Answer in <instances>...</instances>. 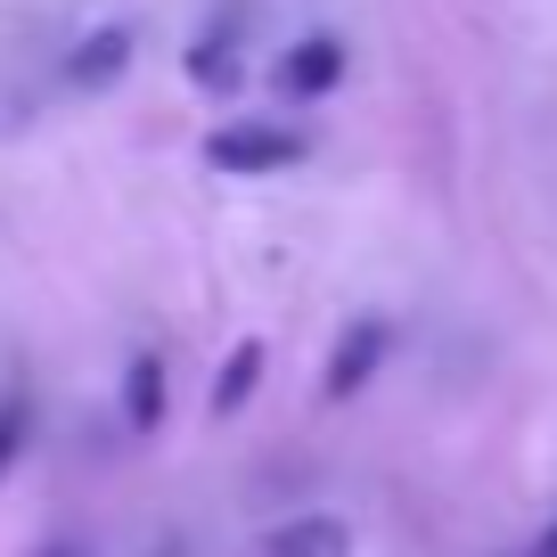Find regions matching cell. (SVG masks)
I'll use <instances>...</instances> for the list:
<instances>
[{"mask_svg": "<svg viewBox=\"0 0 557 557\" xmlns=\"http://www.w3.org/2000/svg\"><path fill=\"white\" fill-rule=\"evenodd\" d=\"M385 345H394V329H385V320H352V329L336 336V352H329V377H320V394H329V401H352L369 377H377Z\"/></svg>", "mask_w": 557, "mask_h": 557, "instance_id": "7a4b0ae2", "label": "cell"}, {"mask_svg": "<svg viewBox=\"0 0 557 557\" xmlns=\"http://www.w3.org/2000/svg\"><path fill=\"white\" fill-rule=\"evenodd\" d=\"M25 426H34V410H25V394H0V475L17 468V451H25Z\"/></svg>", "mask_w": 557, "mask_h": 557, "instance_id": "ba28073f", "label": "cell"}, {"mask_svg": "<svg viewBox=\"0 0 557 557\" xmlns=\"http://www.w3.org/2000/svg\"><path fill=\"white\" fill-rule=\"evenodd\" d=\"M255 385H262V336H238V345H230V361L213 369V418H238L246 401H255Z\"/></svg>", "mask_w": 557, "mask_h": 557, "instance_id": "5b68a950", "label": "cell"}, {"mask_svg": "<svg viewBox=\"0 0 557 557\" xmlns=\"http://www.w3.org/2000/svg\"><path fill=\"white\" fill-rule=\"evenodd\" d=\"M296 157H304V139L278 132V123H230V132L206 139V164H222V173H287Z\"/></svg>", "mask_w": 557, "mask_h": 557, "instance_id": "6da1fadb", "label": "cell"}, {"mask_svg": "<svg viewBox=\"0 0 557 557\" xmlns=\"http://www.w3.org/2000/svg\"><path fill=\"white\" fill-rule=\"evenodd\" d=\"M255 557H352V524L345 517H287L278 533H262Z\"/></svg>", "mask_w": 557, "mask_h": 557, "instance_id": "277c9868", "label": "cell"}, {"mask_svg": "<svg viewBox=\"0 0 557 557\" xmlns=\"http://www.w3.org/2000/svg\"><path fill=\"white\" fill-rule=\"evenodd\" d=\"M123 66H132V34H90L83 41V58H74V83H90V90H99V83H115V74Z\"/></svg>", "mask_w": 557, "mask_h": 557, "instance_id": "52a82bcc", "label": "cell"}, {"mask_svg": "<svg viewBox=\"0 0 557 557\" xmlns=\"http://www.w3.org/2000/svg\"><path fill=\"white\" fill-rule=\"evenodd\" d=\"M34 557H90V549H83V541H41Z\"/></svg>", "mask_w": 557, "mask_h": 557, "instance_id": "30bf717a", "label": "cell"}, {"mask_svg": "<svg viewBox=\"0 0 557 557\" xmlns=\"http://www.w3.org/2000/svg\"><path fill=\"white\" fill-rule=\"evenodd\" d=\"M533 557H557V517L541 524V541H533Z\"/></svg>", "mask_w": 557, "mask_h": 557, "instance_id": "8fae6325", "label": "cell"}, {"mask_svg": "<svg viewBox=\"0 0 557 557\" xmlns=\"http://www.w3.org/2000/svg\"><path fill=\"white\" fill-rule=\"evenodd\" d=\"M123 426H132V435H157L164 426V361L157 352H139V361L123 369Z\"/></svg>", "mask_w": 557, "mask_h": 557, "instance_id": "8992f818", "label": "cell"}, {"mask_svg": "<svg viewBox=\"0 0 557 557\" xmlns=\"http://www.w3.org/2000/svg\"><path fill=\"white\" fill-rule=\"evenodd\" d=\"M189 83H206V90H230V83H238V66H230V50H222L213 34L189 50Z\"/></svg>", "mask_w": 557, "mask_h": 557, "instance_id": "9c48e42d", "label": "cell"}, {"mask_svg": "<svg viewBox=\"0 0 557 557\" xmlns=\"http://www.w3.org/2000/svg\"><path fill=\"white\" fill-rule=\"evenodd\" d=\"M336 83H345V41H329V34L296 41V50L278 58V90H287V99H320V90H336Z\"/></svg>", "mask_w": 557, "mask_h": 557, "instance_id": "3957f363", "label": "cell"}]
</instances>
